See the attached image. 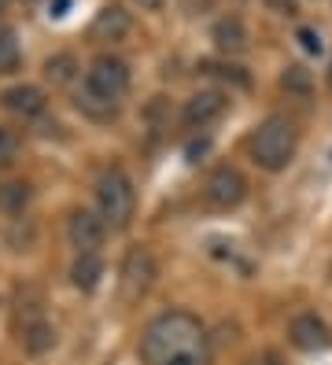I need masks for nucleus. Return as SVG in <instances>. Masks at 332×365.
<instances>
[{"label": "nucleus", "instance_id": "nucleus-25", "mask_svg": "<svg viewBox=\"0 0 332 365\" xmlns=\"http://www.w3.org/2000/svg\"><path fill=\"white\" fill-rule=\"evenodd\" d=\"M137 4H141V11H159L163 0H137Z\"/></svg>", "mask_w": 332, "mask_h": 365}, {"label": "nucleus", "instance_id": "nucleus-21", "mask_svg": "<svg viewBox=\"0 0 332 365\" xmlns=\"http://www.w3.org/2000/svg\"><path fill=\"white\" fill-rule=\"evenodd\" d=\"M19 152H22L19 137H15L11 130H4V125H0V170H4V166H11V163L19 159Z\"/></svg>", "mask_w": 332, "mask_h": 365}, {"label": "nucleus", "instance_id": "nucleus-22", "mask_svg": "<svg viewBox=\"0 0 332 365\" xmlns=\"http://www.w3.org/2000/svg\"><path fill=\"white\" fill-rule=\"evenodd\" d=\"M203 74H214V78H226V81H236V85H248V74L240 67H221V63H199Z\"/></svg>", "mask_w": 332, "mask_h": 365}, {"label": "nucleus", "instance_id": "nucleus-24", "mask_svg": "<svg viewBox=\"0 0 332 365\" xmlns=\"http://www.w3.org/2000/svg\"><path fill=\"white\" fill-rule=\"evenodd\" d=\"M243 365H284V361H281V354H277V351H258V354H251Z\"/></svg>", "mask_w": 332, "mask_h": 365}, {"label": "nucleus", "instance_id": "nucleus-1", "mask_svg": "<svg viewBox=\"0 0 332 365\" xmlns=\"http://www.w3.org/2000/svg\"><path fill=\"white\" fill-rule=\"evenodd\" d=\"M141 361L144 365H207L211 343L207 329L188 310H166L148 321L141 332Z\"/></svg>", "mask_w": 332, "mask_h": 365}, {"label": "nucleus", "instance_id": "nucleus-15", "mask_svg": "<svg viewBox=\"0 0 332 365\" xmlns=\"http://www.w3.org/2000/svg\"><path fill=\"white\" fill-rule=\"evenodd\" d=\"M100 277H104L100 255H78L74 266H71V284L78 292H96L100 288Z\"/></svg>", "mask_w": 332, "mask_h": 365}, {"label": "nucleus", "instance_id": "nucleus-18", "mask_svg": "<svg viewBox=\"0 0 332 365\" xmlns=\"http://www.w3.org/2000/svg\"><path fill=\"white\" fill-rule=\"evenodd\" d=\"M44 78H49L56 89H63V85H71L78 78V59L71 52H56L44 59Z\"/></svg>", "mask_w": 332, "mask_h": 365}, {"label": "nucleus", "instance_id": "nucleus-2", "mask_svg": "<svg viewBox=\"0 0 332 365\" xmlns=\"http://www.w3.org/2000/svg\"><path fill=\"white\" fill-rule=\"evenodd\" d=\"M296 144H299V133H296V122L284 118V115H270L258 130L251 133V163L258 170H270V174H277V170H284L288 163H292L296 155Z\"/></svg>", "mask_w": 332, "mask_h": 365}, {"label": "nucleus", "instance_id": "nucleus-3", "mask_svg": "<svg viewBox=\"0 0 332 365\" xmlns=\"http://www.w3.org/2000/svg\"><path fill=\"white\" fill-rule=\"evenodd\" d=\"M96 210L107 222V229H126L133 210H137V192H133V181L122 174L119 166H111L107 174L96 181Z\"/></svg>", "mask_w": 332, "mask_h": 365}, {"label": "nucleus", "instance_id": "nucleus-13", "mask_svg": "<svg viewBox=\"0 0 332 365\" xmlns=\"http://www.w3.org/2000/svg\"><path fill=\"white\" fill-rule=\"evenodd\" d=\"M37 321H44V295L34 284H22L15 292V329L22 332V329L37 325Z\"/></svg>", "mask_w": 332, "mask_h": 365}, {"label": "nucleus", "instance_id": "nucleus-20", "mask_svg": "<svg viewBox=\"0 0 332 365\" xmlns=\"http://www.w3.org/2000/svg\"><path fill=\"white\" fill-rule=\"evenodd\" d=\"M19 59H22V52H19L15 30L0 26V74H11V71L19 67Z\"/></svg>", "mask_w": 332, "mask_h": 365}, {"label": "nucleus", "instance_id": "nucleus-7", "mask_svg": "<svg viewBox=\"0 0 332 365\" xmlns=\"http://www.w3.org/2000/svg\"><path fill=\"white\" fill-rule=\"evenodd\" d=\"M66 236L78 247V255H96L107 236V222L100 218V210H74L66 222Z\"/></svg>", "mask_w": 332, "mask_h": 365}, {"label": "nucleus", "instance_id": "nucleus-26", "mask_svg": "<svg viewBox=\"0 0 332 365\" xmlns=\"http://www.w3.org/2000/svg\"><path fill=\"white\" fill-rule=\"evenodd\" d=\"M71 4V0H56V8H52V15H63V8Z\"/></svg>", "mask_w": 332, "mask_h": 365}, {"label": "nucleus", "instance_id": "nucleus-5", "mask_svg": "<svg viewBox=\"0 0 332 365\" xmlns=\"http://www.w3.org/2000/svg\"><path fill=\"white\" fill-rule=\"evenodd\" d=\"M243 196H248V178H243L233 163L214 166L203 181V203L214 207V210H233V207L243 203Z\"/></svg>", "mask_w": 332, "mask_h": 365}, {"label": "nucleus", "instance_id": "nucleus-9", "mask_svg": "<svg viewBox=\"0 0 332 365\" xmlns=\"http://www.w3.org/2000/svg\"><path fill=\"white\" fill-rule=\"evenodd\" d=\"M288 336H292V343H296L299 351H325L328 343H332V332H328V325H325L318 314H299V317H292Z\"/></svg>", "mask_w": 332, "mask_h": 365}, {"label": "nucleus", "instance_id": "nucleus-8", "mask_svg": "<svg viewBox=\"0 0 332 365\" xmlns=\"http://www.w3.org/2000/svg\"><path fill=\"white\" fill-rule=\"evenodd\" d=\"M226 107H229V96L221 93V89L196 93V96L185 103V125H188V130H203V125H211L214 118L226 115Z\"/></svg>", "mask_w": 332, "mask_h": 365}, {"label": "nucleus", "instance_id": "nucleus-10", "mask_svg": "<svg viewBox=\"0 0 332 365\" xmlns=\"http://www.w3.org/2000/svg\"><path fill=\"white\" fill-rule=\"evenodd\" d=\"M0 103H4L15 118H37L49 100H44V93L37 89V85H11V89H4Z\"/></svg>", "mask_w": 332, "mask_h": 365}, {"label": "nucleus", "instance_id": "nucleus-12", "mask_svg": "<svg viewBox=\"0 0 332 365\" xmlns=\"http://www.w3.org/2000/svg\"><path fill=\"white\" fill-rule=\"evenodd\" d=\"M214 45H218L221 56H243L248 52V30H243V23L236 15L214 23Z\"/></svg>", "mask_w": 332, "mask_h": 365}, {"label": "nucleus", "instance_id": "nucleus-17", "mask_svg": "<svg viewBox=\"0 0 332 365\" xmlns=\"http://www.w3.org/2000/svg\"><path fill=\"white\" fill-rule=\"evenodd\" d=\"M34 200L30 181H4L0 185V214H22Z\"/></svg>", "mask_w": 332, "mask_h": 365}, {"label": "nucleus", "instance_id": "nucleus-4", "mask_svg": "<svg viewBox=\"0 0 332 365\" xmlns=\"http://www.w3.org/2000/svg\"><path fill=\"white\" fill-rule=\"evenodd\" d=\"M155 281V259H151V251L144 244H133L126 251V259H122V269H119V299L126 307L133 303H141V299L148 295Z\"/></svg>", "mask_w": 332, "mask_h": 365}, {"label": "nucleus", "instance_id": "nucleus-11", "mask_svg": "<svg viewBox=\"0 0 332 365\" xmlns=\"http://www.w3.org/2000/svg\"><path fill=\"white\" fill-rule=\"evenodd\" d=\"M89 34H93V41H122L129 34V11L122 4H107L96 11L93 26H89Z\"/></svg>", "mask_w": 332, "mask_h": 365}, {"label": "nucleus", "instance_id": "nucleus-16", "mask_svg": "<svg viewBox=\"0 0 332 365\" xmlns=\"http://www.w3.org/2000/svg\"><path fill=\"white\" fill-rule=\"evenodd\" d=\"M19 339H22V347H26V354L37 358V354H49V351L56 347V329H52V321L44 317V321H37V325L22 329Z\"/></svg>", "mask_w": 332, "mask_h": 365}, {"label": "nucleus", "instance_id": "nucleus-14", "mask_svg": "<svg viewBox=\"0 0 332 365\" xmlns=\"http://www.w3.org/2000/svg\"><path fill=\"white\" fill-rule=\"evenodd\" d=\"M78 111L85 118H93V122H115L119 111H122V100H107L100 93H93L89 85H81V93H78Z\"/></svg>", "mask_w": 332, "mask_h": 365}, {"label": "nucleus", "instance_id": "nucleus-27", "mask_svg": "<svg viewBox=\"0 0 332 365\" xmlns=\"http://www.w3.org/2000/svg\"><path fill=\"white\" fill-rule=\"evenodd\" d=\"M325 81H328V89H332V63H328V71H325Z\"/></svg>", "mask_w": 332, "mask_h": 365}, {"label": "nucleus", "instance_id": "nucleus-23", "mask_svg": "<svg viewBox=\"0 0 332 365\" xmlns=\"http://www.w3.org/2000/svg\"><path fill=\"white\" fill-rule=\"evenodd\" d=\"M299 41H303V48H306L310 56H318V52L325 48V41H321V34H318V30H310V26H303V30H299Z\"/></svg>", "mask_w": 332, "mask_h": 365}, {"label": "nucleus", "instance_id": "nucleus-6", "mask_svg": "<svg viewBox=\"0 0 332 365\" xmlns=\"http://www.w3.org/2000/svg\"><path fill=\"white\" fill-rule=\"evenodd\" d=\"M85 85L93 93H100V96H107V100H122L126 96V89H129V67L119 59V56H111V52H104V56H96L93 63H89V71H85Z\"/></svg>", "mask_w": 332, "mask_h": 365}, {"label": "nucleus", "instance_id": "nucleus-19", "mask_svg": "<svg viewBox=\"0 0 332 365\" xmlns=\"http://www.w3.org/2000/svg\"><path fill=\"white\" fill-rule=\"evenodd\" d=\"M281 85L292 96H310V89H314V81H310V71L306 67H299V63H292V67H284V74H281Z\"/></svg>", "mask_w": 332, "mask_h": 365}, {"label": "nucleus", "instance_id": "nucleus-28", "mask_svg": "<svg viewBox=\"0 0 332 365\" xmlns=\"http://www.w3.org/2000/svg\"><path fill=\"white\" fill-rule=\"evenodd\" d=\"M4 8H8V0H0V11H4Z\"/></svg>", "mask_w": 332, "mask_h": 365}]
</instances>
